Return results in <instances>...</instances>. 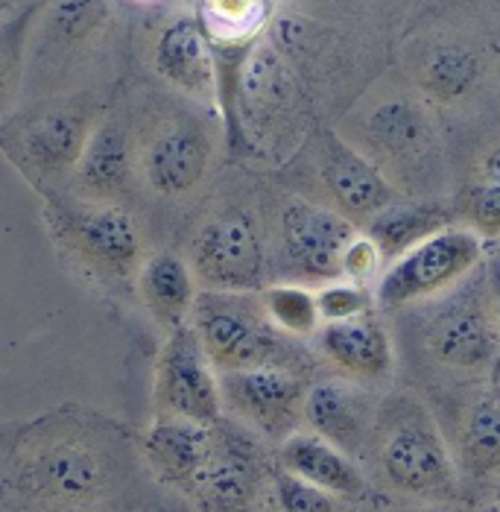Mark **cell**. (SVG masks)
Masks as SVG:
<instances>
[{"label": "cell", "mask_w": 500, "mask_h": 512, "mask_svg": "<svg viewBox=\"0 0 500 512\" xmlns=\"http://www.w3.org/2000/svg\"><path fill=\"white\" fill-rule=\"evenodd\" d=\"M211 442H214V425L155 416L150 431L144 434V460L161 483L193 495L199 477L208 466Z\"/></svg>", "instance_id": "16"}, {"label": "cell", "mask_w": 500, "mask_h": 512, "mask_svg": "<svg viewBox=\"0 0 500 512\" xmlns=\"http://www.w3.org/2000/svg\"><path fill=\"white\" fill-rule=\"evenodd\" d=\"M360 229L337 208L290 199L281 211V243L290 264L310 281L340 278V258Z\"/></svg>", "instance_id": "10"}, {"label": "cell", "mask_w": 500, "mask_h": 512, "mask_svg": "<svg viewBox=\"0 0 500 512\" xmlns=\"http://www.w3.org/2000/svg\"><path fill=\"white\" fill-rule=\"evenodd\" d=\"M47 223L50 232L88 270L106 278L138 276L144 264L141 229L126 208L117 202L97 199L47 197Z\"/></svg>", "instance_id": "3"}, {"label": "cell", "mask_w": 500, "mask_h": 512, "mask_svg": "<svg viewBox=\"0 0 500 512\" xmlns=\"http://www.w3.org/2000/svg\"><path fill=\"white\" fill-rule=\"evenodd\" d=\"M153 68L176 91L217 106V56L196 15H176L155 39Z\"/></svg>", "instance_id": "14"}, {"label": "cell", "mask_w": 500, "mask_h": 512, "mask_svg": "<svg viewBox=\"0 0 500 512\" xmlns=\"http://www.w3.org/2000/svg\"><path fill=\"white\" fill-rule=\"evenodd\" d=\"M480 179L492 182V185H500V144H495L480 161Z\"/></svg>", "instance_id": "36"}, {"label": "cell", "mask_w": 500, "mask_h": 512, "mask_svg": "<svg viewBox=\"0 0 500 512\" xmlns=\"http://www.w3.org/2000/svg\"><path fill=\"white\" fill-rule=\"evenodd\" d=\"M223 410L249 431L287 439L305 410V384L284 366L264 363L240 372H220Z\"/></svg>", "instance_id": "9"}, {"label": "cell", "mask_w": 500, "mask_h": 512, "mask_svg": "<svg viewBox=\"0 0 500 512\" xmlns=\"http://www.w3.org/2000/svg\"><path fill=\"white\" fill-rule=\"evenodd\" d=\"M486 273H489V302H492V314H495L500 334V255H492V258H489Z\"/></svg>", "instance_id": "35"}, {"label": "cell", "mask_w": 500, "mask_h": 512, "mask_svg": "<svg viewBox=\"0 0 500 512\" xmlns=\"http://www.w3.org/2000/svg\"><path fill=\"white\" fill-rule=\"evenodd\" d=\"M460 460L474 477L500 474V404L492 395L480 398L462 425Z\"/></svg>", "instance_id": "27"}, {"label": "cell", "mask_w": 500, "mask_h": 512, "mask_svg": "<svg viewBox=\"0 0 500 512\" xmlns=\"http://www.w3.org/2000/svg\"><path fill=\"white\" fill-rule=\"evenodd\" d=\"M299 3H313V0H299Z\"/></svg>", "instance_id": "42"}, {"label": "cell", "mask_w": 500, "mask_h": 512, "mask_svg": "<svg viewBox=\"0 0 500 512\" xmlns=\"http://www.w3.org/2000/svg\"><path fill=\"white\" fill-rule=\"evenodd\" d=\"M483 261L486 237L468 223H451L386 264L375 284V302L384 308H404L436 299L460 287Z\"/></svg>", "instance_id": "4"}, {"label": "cell", "mask_w": 500, "mask_h": 512, "mask_svg": "<svg viewBox=\"0 0 500 512\" xmlns=\"http://www.w3.org/2000/svg\"><path fill=\"white\" fill-rule=\"evenodd\" d=\"M275 498L281 512H337V498L290 472L275 477Z\"/></svg>", "instance_id": "32"}, {"label": "cell", "mask_w": 500, "mask_h": 512, "mask_svg": "<svg viewBox=\"0 0 500 512\" xmlns=\"http://www.w3.org/2000/svg\"><path fill=\"white\" fill-rule=\"evenodd\" d=\"M36 12H39V6L27 3L24 9L18 6L12 15H6L0 21V115L9 109V103L18 91L21 71H24V50H27Z\"/></svg>", "instance_id": "29"}, {"label": "cell", "mask_w": 500, "mask_h": 512, "mask_svg": "<svg viewBox=\"0 0 500 512\" xmlns=\"http://www.w3.org/2000/svg\"><path fill=\"white\" fill-rule=\"evenodd\" d=\"M214 156L208 132L188 118L164 120L138 153V170L158 197L179 199L202 185Z\"/></svg>", "instance_id": "11"}, {"label": "cell", "mask_w": 500, "mask_h": 512, "mask_svg": "<svg viewBox=\"0 0 500 512\" xmlns=\"http://www.w3.org/2000/svg\"><path fill=\"white\" fill-rule=\"evenodd\" d=\"M483 62L474 50L462 44H436L419 62V85L424 97L436 103H457L480 82Z\"/></svg>", "instance_id": "26"}, {"label": "cell", "mask_w": 500, "mask_h": 512, "mask_svg": "<svg viewBox=\"0 0 500 512\" xmlns=\"http://www.w3.org/2000/svg\"><path fill=\"white\" fill-rule=\"evenodd\" d=\"M135 161H138V150L132 144L126 123L117 118L100 120L74 170L79 197L117 202L132 179Z\"/></svg>", "instance_id": "19"}, {"label": "cell", "mask_w": 500, "mask_h": 512, "mask_svg": "<svg viewBox=\"0 0 500 512\" xmlns=\"http://www.w3.org/2000/svg\"><path fill=\"white\" fill-rule=\"evenodd\" d=\"M384 255L375 246V240L366 232H357L346 246L343 258H340V278L357 281V284H369L384 273Z\"/></svg>", "instance_id": "34"}, {"label": "cell", "mask_w": 500, "mask_h": 512, "mask_svg": "<svg viewBox=\"0 0 500 512\" xmlns=\"http://www.w3.org/2000/svg\"><path fill=\"white\" fill-rule=\"evenodd\" d=\"M363 413V398L354 387H348L346 381H322L305 395L302 419L308 422L313 434L325 436L328 442L348 451L363 434Z\"/></svg>", "instance_id": "24"}, {"label": "cell", "mask_w": 500, "mask_h": 512, "mask_svg": "<svg viewBox=\"0 0 500 512\" xmlns=\"http://www.w3.org/2000/svg\"><path fill=\"white\" fill-rule=\"evenodd\" d=\"M381 463L389 483L401 492L433 498L451 489L454 463L439 431L427 419L401 422L386 436Z\"/></svg>", "instance_id": "12"}, {"label": "cell", "mask_w": 500, "mask_h": 512, "mask_svg": "<svg viewBox=\"0 0 500 512\" xmlns=\"http://www.w3.org/2000/svg\"><path fill=\"white\" fill-rule=\"evenodd\" d=\"M270 322L290 337H313L322 325L316 308V290L302 284H270L261 293Z\"/></svg>", "instance_id": "28"}, {"label": "cell", "mask_w": 500, "mask_h": 512, "mask_svg": "<svg viewBox=\"0 0 500 512\" xmlns=\"http://www.w3.org/2000/svg\"><path fill=\"white\" fill-rule=\"evenodd\" d=\"M94 126L97 123L88 103H53L21 120L3 147L33 182L50 185L77 170Z\"/></svg>", "instance_id": "7"}, {"label": "cell", "mask_w": 500, "mask_h": 512, "mask_svg": "<svg viewBox=\"0 0 500 512\" xmlns=\"http://www.w3.org/2000/svg\"><path fill=\"white\" fill-rule=\"evenodd\" d=\"M117 474L112 442L79 422L30 436L12 463L9 489L44 510H82L103 501Z\"/></svg>", "instance_id": "1"}, {"label": "cell", "mask_w": 500, "mask_h": 512, "mask_svg": "<svg viewBox=\"0 0 500 512\" xmlns=\"http://www.w3.org/2000/svg\"><path fill=\"white\" fill-rule=\"evenodd\" d=\"M427 349L445 366L480 369L500 352V334L492 302H454L433 319Z\"/></svg>", "instance_id": "17"}, {"label": "cell", "mask_w": 500, "mask_h": 512, "mask_svg": "<svg viewBox=\"0 0 500 512\" xmlns=\"http://www.w3.org/2000/svg\"><path fill=\"white\" fill-rule=\"evenodd\" d=\"M281 466L334 498H360L366 492V480L346 451L313 431H296L281 442Z\"/></svg>", "instance_id": "20"}, {"label": "cell", "mask_w": 500, "mask_h": 512, "mask_svg": "<svg viewBox=\"0 0 500 512\" xmlns=\"http://www.w3.org/2000/svg\"><path fill=\"white\" fill-rule=\"evenodd\" d=\"M319 176L328 197L337 202L340 214H346L348 220L360 217L366 223L372 214H378L381 208L398 199L392 185L384 179L381 167L346 144L343 138H328Z\"/></svg>", "instance_id": "18"}, {"label": "cell", "mask_w": 500, "mask_h": 512, "mask_svg": "<svg viewBox=\"0 0 500 512\" xmlns=\"http://www.w3.org/2000/svg\"><path fill=\"white\" fill-rule=\"evenodd\" d=\"M188 264L205 290L255 293L267 276V249L252 214L226 211L208 220L193 237Z\"/></svg>", "instance_id": "8"}, {"label": "cell", "mask_w": 500, "mask_h": 512, "mask_svg": "<svg viewBox=\"0 0 500 512\" xmlns=\"http://www.w3.org/2000/svg\"><path fill=\"white\" fill-rule=\"evenodd\" d=\"M153 401L158 416L214 425L223 419L220 372L191 322L167 334L155 360Z\"/></svg>", "instance_id": "6"}, {"label": "cell", "mask_w": 500, "mask_h": 512, "mask_svg": "<svg viewBox=\"0 0 500 512\" xmlns=\"http://www.w3.org/2000/svg\"><path fill=\"white\" fill-rule=\"evenodd\" d=\"M258 489V454L246 431L214 422L208 466L199 477L193 498L205 512H246Z\"/></svg>", "instance_id": "13"}, {"label": "cell", "mask_w": 500, "mask_h": 512, "mask_svg": "<svg viewBox=\"0 0 500 512\" xmlns=\"http://www.w3.org/2000/svg\"><path fill=\"white\" fill-rule=\"evenodd\" d=\"M480 512H500V504H489V507H483Z\"/></svg>", "instance_id": "41"}, {"label": "cell", "mask_w": 500, "mask_h": 512, "mask_svg": "<svg viewBox=\"0 0 500 512\" xmlns=\"http://www.w3.org/2000/svg\"><path fill=\"white\" fill-rule=\"evenodd\" d=\"M489 395L500 404V352L495 355V360L489 363Z\"/></svg>", "instance_id": "37"}, {"label": "cell", "mask_w": 500, "mask_h": 512, "mask_svg": "<svg viewBox=\"0 0 500 512\" xmlns=\"http://www.w3.org/2000/svg\"><path fill=\"white\" fill-rule=\"evenodd\" d=\"M416 512H454L451 507H442V504H430V507H422V510Z\"/></svg>", "instance_id": "39"}, {"label": "cell", "mask_w": 500, "mask_h": 512, "mask_svg": "<svg viewBox=\"0 0 500 512\" xmlns=\"http://www.w3.org/2000/svg\"><path fill=\"white\" fill-rule=\"evenodd\" d=\"M18 6H15V0H0V21L6 18V15H12Z\"/></svg>", "instance_id": "38"}, {"label": "cell", "mask_w": 500, "mask_h": 512, "mask_svg": "<svg viewBox=\"0 0 500 512\" xmlns=\"http://www.w3.org/2000/svg\"><path fill=\"white\" fill-rule=\"evenodd\" d=\"M109 15L106 0H53L50 6V30L65 41L88 39L103 27Z\"/></svg>", "instance_id": "31"}, {"label": "cell", "mask_w": 500, "mask_h": 512, "mask_svg": "<svg viewBox=\"0 0 500 512\" xmlns=\"http://www.w3.org/2000/svg\"><path fill=\"white\" fill-rule=\"evenodd\" d=\"M375 305H378L375 290H369V284L331 278L316 287V308H319L322 322H340V319L369 314Z\"/></svg>", "instance_id": "30"}, {"label": "cell", "mask_w": 500, "mask_h": 512, "mask_svg": "<svg viewBox=\"0 0 500 512\" xmlns=\"http://www.w3.org/2000/svg\"><path fill=\"white\" fill-rule=\"evenodd\" d=\"M196 18L214 47H249L272 24L275 0H193Z\"/></svg>", "instance_id": "25"}, {"label": "cell", "mask_w": 500, "mask_h": 512, "mask_svg": "<svg viewBox=\"0 0 500 512\" xmlns=\"http://www.w3.org/2000/svg\"><path fill=\"white\" fill-rule=\"evenodd\" d=\"M451 223H454V214L436 202L395 199L366 220L363 232L375 240V246L384 255V264H389V261L401 258L407 249H413L416 243H422L424 237H430Z\"/></svg>", "instance_id": "23"}, {"label": "cell", "mask_w": 500, "mask_h": 512, "mask_svg": "<svg viewBox=\"0 0 500 512\" xmlns=\"http://www.w3.org/2000/svg\"><path fill=\"white\" fill-rule=\"evenodd\" d=\"M366 141L392 161L422 158L436 138V126L422 100L416 97H386L369 109L363 120Z\"/></svg>", "instance_id": "21"}, {"label": "cell", "mask_w": 500, "mask_h": 512, "mask_svg": "<svg viewBox=\"0 0 500 512\" xmlns=\"http://www.w3.org/2000/svg\"><path fill=\"white\" fill-rule=\"evenodd\" d=\"M196 276L191 264L173 252H155L138 270V296L158 325L167 331L188 325L196 305Z\"/></svg>", "instance_id": "22"}, {"label": "cell", "mask_w": 500, "mask_h": 512, "mask_svg": "<svg viewBox=\"0 0 500 512\" xmlns=\"http://www.w3.org/2000/svg\"><path fill=\"white\" fill-rule=\"evenodd\" d=\"M129 3H135V6H153L158 0H129Z\"/></svg>", "instance_id": "40"}, {"label": "cell", "mask_w": 500, "mask_h": 512, "mask_svg": "<svg viewBox=\"0 0 500 512\" xmlns=\"http://www.w3.org/2000/svg\"><path fill=\"white\" fill-rule=\"evenodd\" d=\"M468 226L486 240H500V185L477 179L465 194Z\"/></svg>", "instance_id": "33"}, {"label": "cell", "mask_w": 500, "mask_h": 512, "mask_svg": "<svg viewBox=\"0 0 500 512\" xmlns=\"http://www.w3.org/2000/svg\"><path fill=\"white\" fill-rule=\"evenodd\" d=\"M191 325L217 372H240L272 363L278 349V328L255 293L202 290L193 305Z\"/></svg>", "instance_id": "5"}, {"label": "cell", "mask_w": 500, "mask_h": 512, "mask_svg": "<svg viewBox=\"0 0 500 512\" xmlns=\"http://www.w3.org/2000/svg\"><path fill=\"white\" fill-rule=\"evenodd\" d=\"M313 337L322 357L357 384H381L392 375V340L372 311L340 322H322Z\"/></svg>", "instance_id": "15"}, {"label": "cell", "mask_w": 500, "mask_h": 512, "mask_svg": "<svg viewBox=\"0 0 500 512\" xmlns=\"http://www.w3.org/2000/svg\"><path fill=\"white\" fill-rule=\"evenodd\" d=\"M302 85L290 56L264 33L252 44L237 82V123L246 153H275L302 135Z\"/></svg>", "instance_id": "2"}]
</instances>
